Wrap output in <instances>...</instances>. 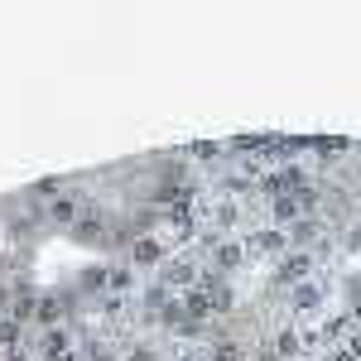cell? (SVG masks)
Returning <instances> with one entry per match:
<instances>
[{
  "mask_svg": "<svg viewBox=\"0 0 361 361\" xmlns=\"http://www.w3.org/2000/svg\"><path fill=\"white\" fill-rule=\"evenodd\" d=\"M193 279H197L193 260H173V255H169L164 265H159V284H164V289H188Z\"/></svg>",
  "mask_w": 361,
  "mask_h": 361,
  "instance_id": "1",
  "label": "cell"
},
{
  "mask_svg": "<svg viewBox=\"0 0 361 361\" xmlns=\"http://www.w3.org/2000/svg\"><path fill=\"white\" fill-rule=\"evenodd\" d=\"M130 260H135V265H164L169 255H164V246H159V236H149V231H145V236L130 241Z\"/></svg>",
  "mask_w": 361,
  "mask_h": 361,
  "instance_id": "2",
  "label": "cell"
},
{
  "mask_svg": "<svg viewBox=\"0 0 361 361\" xmlns=\"http://www.w3.org/2000/svg\"><path fill=\"white\" fill-rule=\"evenodd\" d=\"M241 260H246V246H236V241H217V246H212V265H217L222 275H231Z\"/></svg>",
  "mask_w": 361,
  "mask_h": 361,
  "instance_id": "3",
  "label": "cell"
},
{
  "mask_svg": "<svg viewBox=\"0 0 361 361\" xmlns=\"http://www.w3.org/2000/svg\"><path fill=\"white\" fill-rule=\"evenodd\" d=\"M308 265H313V260H308L304 250H294V255H284V260H279V279H284V284H294V279L308 275Z\"/></svg>",
  "mask_w": 361,
  "mask_h": 361,
  "instance_id": "4",
  "label": "cell"
},
{
  "mask_svg": "<svg viewBox=\"0 0 361 361\" xmlns=\"http://www.w3.org/2000/svg\"><path fill=\"white\" fill-rule=\"evenodd\" d=\"M49 217H54L58 226H73V222H78V197H73V193L54 197V207H49Z\"/></svg>",
  "mask_w": 361,
  "mask_h": 361,
  "instance_id": "5",
  "label": "cell"
},
{
  "mask_svg": "<svg viewBox=\"0 0 361 361\" xmlns=\"http://www.w3.org/2000/svg\"><path fill=\"white\" fill-rule=\"evenodd\" d=\"M304 347V337L294 333V328H284V333L275 337V357H284V361H294V352Z\"/></svg>",
  "mask_w": 361,
  "mask_h": 361,
  "instance_id": "6",
  "label": "cell"
},
{
  "mask_svg": "<svg viewBox=\"0 0 361 361\" xmlns=\"http://www.w3.org/2000/svg\"><path fill=\"white\" fill-rule=\"evenodd\" d=\"M289 236H294L299 246H313V241H318V222H313V217H299V222L289 226Z\"/></svg>",
  "mask_w": 361,
  "mask_h": 361,
  "instance_id": "7",
  "label": "cell"
},
{
  "mask_svg": "<svg viewBox=\"0 0 361 361\" xmlns=\"http://www.w3.org/2000/svg\"><path fill=\"white\" fill-rule=\"evenodd\" d=\"M250 250H265V255L270 250H284V231H255L250 236Z\"/></svg>",
  "mask_w": 361,
  "mask_h": 361,
  "instance_id": "8",
  "label": "cell"
},
{
  "mask_svg": "<svg viewBox=\"0 0 361 361\" xmlns=\"http://www.w3.org/2000/svg\"><path fill=\"white\" fill-rule=\"evenodd\" d=\"M246 352H241V342H231V337H217L212 342V361H241Z\"/></svg>",
  "mask_w": 361,
  "mask_h": 361,
  "instance_id": "9",
  "label": "cell"
},
{
  "mask_svg": "<svg viewBox=\"0 0 361 361\" xmlns=\"http://www.w3.org/2000/svg\"><path fill=\"white\" fill-rule=\"evenodd\" d=\"M78 284H82L87 294H97V289H106V265H87Z\"/></svg>",
  "mask_w": 361,
  "mask_h": 361,
  "instance_id": "10",
  "label": "cell"
},
{
  "mask_svg": "<svg viewBox=\"0 0 361 361\" xmlns=\"http://www.w3.org/2000/svg\"><path fill=\"white\" fill-rule=\"evenodd\" d=\"M58 318H63V308H58V299H39V308H34V323H44V328H54Z\"/></svg>",
  "mask_w": 361,
  "mask_h": 361,
  "instance_id": "11",
  "label": "cell"
},
{
  "mask_svg": "<svg viewBox=\"0 0 361 361\" xmlns=\"http://www.w3.org/2000/svg\"><path fill=\"white\" fill-rule=\"evenodd\" d=\"M275 217H279V222H299V197H294V193L275 197Z\"/></svg>",
  "mask_w": 361,
  "mask_h": 361,
  "instance_id": "12",
  "label": "cell"
},
{
  "mask_svg": "<svg viewBox=\"0 0 361 361\" xmlns=\"http://www.w3.org/2000/svg\"><path fill=\"white\" fill-rule=\"evenodd\" d=\"M106 284L121 294V289H130V284H135V270H121V265H116V270H106Z\"/></svg>",
  "mask_w": 361,
  "mask_h": 361,
  "instance_id": "13",
  "label": "cell"
},
{
  "mask_svg": "<svg viewBox=\"0 0 361 361\" xmlns=\"http://www.w3.org/2000/svg\"><path fill=\"white\" fill-rule=\"evenodd\" d=\"M294 308H318V289L313 284H299L294 289Z\"/></svg>",
  "mask_w": 361,
  "mask_h": 361,
  "instance_id": "14",
  "label": "cell"
},
{
  "mask_svg": "<svg viewBox=\"0 0 361 361\" xmlns=\"http://www.w3.org/2000/svg\"><path fill=\"white\" fill-rule=\"evenodd\" d=\"M58 193V178H39L34 183V197H54Z\"/></svg>",
  "mask_w": 361,
  "mask_h": 361,
  "instance_id": "15",
  "label": "cell"
},
{
  "mask_svg": "<svg viewBox=\"0 0 361 361\" xmlns=\"http://www.w3.org/2000/svg\"><path fill=\"white\" fill-rule=\"evenodd\" d=\"M347 352H352V357L361 361V333H352V342H347Z\"/></svg>",
  "mask_w": 361,
  "mask_h": 361,
  "instance_id": "16",
  "label": "cell"
},
{
  "mask_svg": "<svg viewBox=\"0 0 361 361\" xmlns=\"http://www.w3.org/2000/svg\"><path fill=\"white\" fill-rule=\"evenodd\" d=\"M10 304H15V299H10V284L0 279V308H10Z\"/></svg>",
  "mask_w": 361,
  "mask_h": 361,
  "instance_id": "17",
  "label": "cell"
},
{
  "mask_svg": "<svg viewBox=\"0 0 361 361\" xmlns=\"http://www.w3.org/2000/svg\"><path fill=\"white\" fill-rule=\"evenodd\" d=\"M328 361H357L352 352H328Z\"/></svg>",
  "mask_w": 361,
  "mask_h": 361,
  "instance_id": "18",
  "label": "cell"
},
{
  "mask_svg": "<svg viewBox=\"0 0 361 361\" xmlns=\"http://www.w3.org/2000/svg\"><path fill=\"white\" fill-rule=\"evenodd\" d=\"M352 250H361V226H357V231H352Z\"/></svg>",
  "mask_w": 361,
  "mask_h": 361,
  "instance_id": "19",
  "label": "cell"
}]
</instances>
